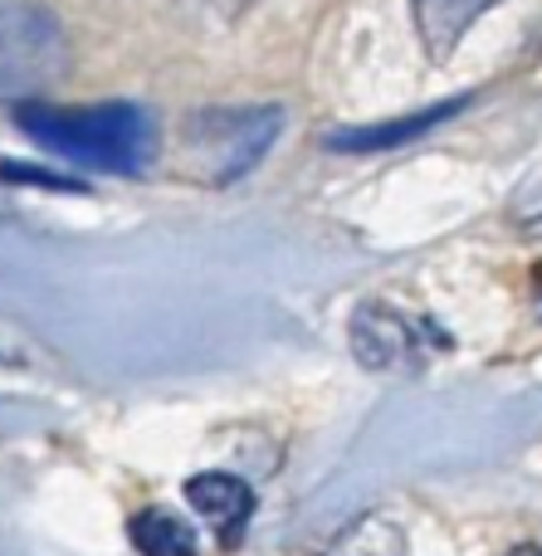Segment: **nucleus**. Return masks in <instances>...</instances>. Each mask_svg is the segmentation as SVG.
Returning <instances> with one entry per match:
<instances>
[{
    "mask_svg": "<svg viewBox=\"0 0 542 556\" xmlns=\"http://www.w3.org/2000/svg\"><path fill=\"white\" fill-rule=\"evenodd\" d=\"M20 132L45 152L64 156L93 172H142L156 152V127L137 103H98V108H39L20 103Z\"/></svg>",
    "mask_w": 542,
    "mask_h": 556,
    "instance_id": "1",
    "label": "nucleus"
},
{
    "mask_svg": "<svg viewBox=\"0 0 542 556\" xmlns=\"http://www.w3.org/2000/svg\"><path fill=\"white\" fill-rule=\"evenodd\" d=\"M68 68V35L39 0H0V103L45 93Z\"/></svg>",
    "mask_w": 542,
    "mask_h": 556,
    "instance_id": "2",
    "label": "nucleus"
},
{
    "mask_svg": "<svg viewBox=\"0 0 542 556\" xmlns=\"http://www.w3.org/2000/svg\"><path fill=\"white\" fill-rule=\"evenodd\" d=\"M440 346H450L445 332L391 303H362L352 313V352L367 371H416Z\"/></svg>",
    "mask_w": 542,
    "mask_h": 556,
    "instance_id": "3",
    "label": "nucleus"
},
{
    "mask_svg": "<svg viewBox=\"0 0 542 556\" xmlns=\"http://www.w3.org/2000/svg\"><path fill=\"white\" fill-rule=\"evenodd\" d=\"M279 127V108H211V113H196L191 147L211 156V181H235L269 152Z\"/></svg>",
    "mask_w": 542,
    "mask_h": 556,
    "instance_id": "4",
    "label": "nucleus"
},
{
    "mask_svg": "<svg viewBox=\"0 0 542 556\" xmlns=\"http://www.w3.org/2000/svg\"><path fill=\"white\" fill-rule=\"evenodd\" d=\"M465 103H469V93L445 98V103H430V108H420V113H411V117H391V123L338 127V132H328V147H332V152H348V156L391 152V147H401V142H416V137H426L430 127L445 123V117H455Z\"/></svg>",
    "mask_w": 542,
    "mask_h": 556,
    "instance_id": "5",
    "label": "nucleus"
},
{
    "mask_svg": "<svg viewBox=\"0 0 542 556\" xmlns=\"http://www.w3.org/2000/svg\"><path fill=\"white\" fill-rule=\"evenodd\" d=\"M186 498L201 518H211L220 542H240V532L250 528L254 489L240 483L235 473H196V479H186Z\"/></svg>",
    "mask_w": 542,
    "mask_h": 556,
    "instance_id": "6",
    "label": "nucleus"
},
{
    "mask_svg": "<svg viewBox=\"0 0 542 556\" xmlns=\"http://www.w3.org/2000/svg\"><path fill=\"white\" fill-rule=\"evenodd\" d=\"M494 5L499 0H411L426 54L430 59H450L459 39H465Z\"/></svg>",
    "mask_w": 542,
    "mask_h": 556,
    "instance_id": "7",
    "label": "nucleus"
},
{
    "mask_svg": "<svg viewBox=\"0 0 542 556\" xmlns=\"http://www.w3.org/2000/svg\"><path fill=\"white\" fill-rule=\"evenodd\" d=\"M127 538L142 556H201V538L191 522H181L166 508H147L127 522Z\"/></svg>",
    "mask_w": 542,
    "mask_h": 556,
    "instance_id": "8",
    "label": "nucleus"
},
{
    "mask_svg": "<svg viewBox=\"0 0 542 556\" xmlns=\"http://www.w3.org/2000/svg\"><path fill=\"white\" fill-rule=\"evenodd\" d=\"M533 293H538V307H542V264H538V278H533Z\"/></svg>",
    "mask_w": 542,
    "mask_h": 556,
    "instance_id": "9",
    "label": "nucleus"
},
{
    "mask_svg": "<svg viewBox=\"0 0 542 556\" xmlns=\"http://www.w3.org/2000/svg\"><path fill=\"white\" fill-rule=\"evenodd\" d=\"M514 556H542V552H538V547H518Z\"/></svg>",
    "mask_w": 542,
    "mask_h": 556,
    "instance_id": "10",
    "label": "nucleus"
},
{
    "mask_svg": "<svg viewBox=\"0 0 542 556\" xmlns=\"http://www.w3.org/2000/svg\"><path fill=\"white\" fill-rule=\"evenodd\" d=\"M211 5H215V0H211ZM235 5H244V0H235Z\"/></svg>",
    "mask_w": 542,
    "mask_h": 556,
    "instance_id": "11",
    "label": "nucleus"
}]
</instances>
